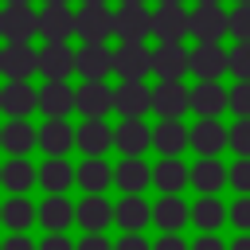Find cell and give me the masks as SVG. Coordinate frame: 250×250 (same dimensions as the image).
Returning a JSON list of instances; mask_svg holds the SVG:
<instances>
[{
    "label": "cell",
    "mask_w": 250,
    "mask_h": 250,
    "mask_svg": "<svg viewBox=\"0 0 250 250\" xmlns=\"http://www.w3.org/2000/svg\"><path fill=\"white\" fill-rule=\"evenodd\" d=\"M74 35L86 43H105L117 35V12H109V4H82L74 12Z\"/></svg>",
    "instance_id": "6da1fadb"
},
{
    "label": "cell",
    "mask_w": 250,
    "mask_h": 250,
    "mask_svg": "<svg viewBox=\"0 0 250 250\" xmlns=\"http://www.w3.org/2000/svg\"><path fill=\"white\" fill-rule=\"evenodd\" d=\"M152 35H156V43H184L191 35V12L184 4H156Z\"/></svg>",
    "instance_id": "7a4b0ae2"
},
{
    "label": "cell",
    "mask_w": 250,
    "mask_h": 250,
    "mask_svg": "<svg viewBox=\"0 0 250 250\" xmlns=\"http://www.w3.org/2000/svg\"><path fill=\"white\" fill-rule=\"evenodd\" d=\"M0 35L4 43H31V35H39V12H31V4H4Z\"/></svg>",
    "instance_id": "3957f363"
},
{
    "label": "cell",
    "mask_w": 250,
    "mask_h": 250,
    "mask_svg": "<svg viewBox=\"0 0 250 250\" xmlns=\"http://www.w3.org/2000/svg\"><path fill=\"white\" fill-rule=\"evenodd\" d=\"M191 35L195 43H219L223 35H230V12H223L215 0L199 4L191 12Z\"/></svg>",
    "instance_id": "277c9868"
},
{
    "label": "cell",
    "mask_w": 250,
    "mask_h": 250,
    "mask_svg": "<svg viewBox=\"0 0 250 250\" xmlns=\"http://www.w3.org/2000/svg\"><path fill=\"white\" fill-rule=\"evenodd\" d=\"M0 109L4 117H31V109H39V90L31 86V78H4Z\"/></svg>",
    "instance_id": "5b68a950"
},
{
    "label": "cell",
    "mask_w": 250,
    "mask_h": 250,
    "mask_svg": "<svg viewBox=\"0 0 250 250\" xmlns=\"http://www.w3.org/2000/svg\"><path fill=\"white\" fill-rule=\"evenodd\" d=\"M117 109V90L105 86V78H82L78 86V113L82 117H105Z\"/></svg>",
    "instance_id": "8992f818"
},
{
    "label": "cell",
    "mask_w": 250,
    "mask_h": 250,
    "mask_svg": "<svg viewBox=\"0 0 250 250\" xmlns=\"http://www.w3.org/2000/svg\"><path fill=\"white\" fill-rule=\"evenodd\" d=\"M152 109L160 117H180L191 109V90L180 82V78H156V90H152Z\"/></svg>",
    "instance_id": "52a82bcc"
},
{
    "label": "cell",
    "mask_w": 250,
    "mask_h": 250,
    "mask_svg": "<svg viewBox=\"0 0 250 250\" xmlns=\"http://www.w3.org/2000/svg\"><path fill=\"white\" fill-rule=\"evenodd\" d=\"M78 70V51L66 47V39H47L39 51V74L43 78H70Z\"/></svg>",
    "instance_id": "ba28073f"
},
{
    "label": "cell",
    "mask_w": 250,
    "mask_h": 250,
    "mask_svg": "<svg viewBox=\"0 0 250 250\" xmlns=\"http://www.w3.org/2000/svg\"><path fill=\"white\" fill-rule=\"evenodd\" d=\"M35 70H39V51L31 43H4V51H0L4 78H31Z\"/></svg>",
    "instance_id": "9c48e42d"
},
{
    "label": "cell",
    "mask_w": 250,
    "mask_h": 250,
    "mask_svg": "<svg viewBox=\"0 0 250 250\" xmlns=\"http://www.w3.org/2000/svg\"><path fill=\"white\" fill-rule=\"evenodd\" d=\"M188 70H191V51L184 43H156V51H152L156 78H184Z\"/></svg>",
    "instance_id": "30bf717a"
},
{
    "label": "cell",
    "mask_w": 250,
    "mask_h": 250,
    "mask_svg": "<svg viewBox=\"0 0 250 250\" xmlns=\"http://www.w3.org/2000/svg\"><path fill=\"white\" fill-rule=\"evenodd\" d=\"M223 109H230V90H223L219 78H199V86H191V113L219 117Z\"/></svg>",
    "instance_id": "8fae6325"
},
{
    "label": "cell",
    "mask_w": 250,
    "mask_h": 250,
    "mask_svg": "<svg viewBox=\"0 0 250 250\" xmlns=\"http://www.w3.org/2000/svg\"><path fill=\"white\" fill-rule=\"evenodd\" d=\"M39 148L47 156H66L70 148H78V129H70L66 117H47L39 125Z\"/></svg>",
    "instance_id": "7c38bea8"
},
{
    "label": "cell",
    "mask_w": 250,
    "mask_h": 250,
    "mask_svg": "<svg viewBox=\"0 0 250 250\" xmlns=\"http://www.w3.org/2000/svg\"><path fill=\"white\" fill-rule=\"evenodd\" d=\"M117 145V129L105 125V117H86L78 125V152L82 156H105V148Z\"/></svg>",
    "instance_id": "4fadbf2b"
},
{
    "label": "cell",
    "mask_w": 250,
    "mask_h": 250,
    "mask_svg": "<svg viewBox=\"0 0 250 250\" xmlns=\"http://www.w3.org/2000/svg\"><path fill=\"white\" fill-rule=\"evenodd\" d=\"M191 148L199 156H219L223 148H230V129H223L219 117H199L191 125Z\"/></svg>",
    "instance_id": "5bb4252c"
},
{
    "label": "cell",
    "mask_w": 250,
    "mask_h": 250,
    "mask_svg": "<svg viewBox=\"0 0 250 250\" xmlns=\"http://www.w3.org/2000/svg\"><path fill=\"white\" fill-rule=\"evenodd\" d=\"M39 109L43 117H66L70 109H78V90H70L66 78H47V86L39 90Z\"/></svg>",
    "instance_id": "9a60e30c"
},
{
    "label": "cell",
    "mask_w": 250,
    "mask_h": 250,
    "mask_svg": "<svg viewBox=\"0 0 250 250\" xmlns=\"http://www.w3.org/2000/svg\"><path fill=\"white\" fill-rule=\"evenodd\" d=\"M109 223H117V207L105 199V191H86V199L78 203V227L82 230H105Z\"/></svg>",
    "instance_id": "2e32d148"
},
{
    "label": "cell",
    "mask_w": 250,
    "mask_h": 250,
    "mask_svg": "<svg viewBox=\"0 0 250 250\" xmlns=\"http://www.w3.org/2000/svg\"><path fill=\"white\" fill-rule=\"evenodd\" d=\"M109 70H117V51H109L105 43H86L78 47V74L82 78H105Z\"/></svg>",
    "instance_id": "e0dca14e"
},
{
    "label": "cell",
    "mask_w": 250,
    "mask_h": 250,
    "mask_svg": "<svg viewBox=\"0 0 250 250\" xmlns=\"http://www.w3.org/2000/svg\"><path fill=\"white\" fill-rule=\"evenodd\" d=\"M117 74L121 78H148L152 74V51L145 47V39H129L117 47Z\"/></svg>",
    "instance_id": "ac0fdd59"
},
{
    "label": "cell",
    "mask_w": 250,
    "mask_h": 250,
    "mask_svg": "<svg viewBox=\"0 0 250 250\" xmlns=\"http://www.w3.org/2000/svg\"><path fill=\"white\" fill-rule=\"evenodd\" d=\"M152 109V90L145 86V78H121L117 86V113L121 117H145Z\"/></svg>",
    "instance_id": "d6986e66"
},
{
    "label": "cell",
    "mask_w": 250,
    "mask_h": 250,
    "mask_svg": "<svg viewBox=\"0 0 250 250\" xmlns=\"http://www.w3.org/2000/svg\"><path fill=\"white\" fill-rule=\"evenodd\" d=\"M39 145V129H31L27 117H8V125L0 129V148L8 156H27Z\"/></svg>",
    "instance_id": "ffe728a7"
},
{
    "label": "cell",
    "mask_w": 250,
    "mask_h": 250,
    "mask_svg": "<svg viewBox=\"0 0 250 250\" xmlns=\"http://www.w3.org/2000/svg\"><path fill=\"white\" fill-rule=\"evenodd\" d=\"M152 35V12L145 4H121L117 8V39H148Z\"/></svg>",
    "instance_id": "44dd1931"
},
{
    "label": "cell",
    "mask_w": 250,
    "mask_h": 250,
    "mask_svg": "<svg viewBox=\"0 0 250 250\" xmlns=\"http://www.w3.org/2000/svg\"><path fill=\"white\" fill-rule=\"evenodd\" d=\"M223 70H230V51H223L219 43H195L191 47V74L195 78H219Z\"/></svg>",
    "instance_id": "7402d4cb"
},
{
    "label": "cell",
    "mask_w": 250,
    "mask_h": 250,
    "mask_svg": "<svg viewBox=\"0 0 250 250\" xmlns=\"http://www.w3.org/2000/svg\"><path fill=\"white\" fill-rule=\"evenodd\" d=\"M39 223L47 230H66L70 223H78V203H70L62 191H47V199L39 203Z\"/></svg>",
    "instance_id": "603a6c76"
},
{
    "label": "cell",
    "mask_w": 250,
    "mask_h": 250,
    "mask_svg": "<svg viewBox=\"0 0 250 250\" xmlns=\"http://www.w3.org/2000/svg\"><path fill=\"white\" fill-rule=\"evenodd\" d=\"M121 156H141L145 148H152V129L141 121V117H121L117 125V145H113Z\"/></svg>",
    "instance_id": "cb8c5ba5"
},
{
    "label": "cell",
    "mask_w": 250,
    "mask_h": 250,
    "mask_svg": "<svg viewBox=\"0 0 250 250\" xmlns=\"http://www.w3.org/2000/svg\"><path fill=\"white\" fill-rule=\"evenodd\" d=\"M152 145L160 156H180L188 145H191V129L180 125V117H164L156 129H152Z\"/></svg>",
    "instance_id": "d4e9b609"
},
{
    "label": "cell",
    "mask_w": 250,
    "mask_h": 250,
    "mask_svg": "<svg viewBox=\"0 0 250 250\" xmlns=\"http://www.w3.org/2000/svg\"><path fill=\"white\" fill-rule=\"evenodd\" d=\"M152 223L160 230H180L184 223H191V207L180 199V191H164L156 203H152Z\"/></svg>",
    "instance_id": "484cf974"
},
{
    "label": "cell",
    "mask_w": 250,
    "mask_h": 250,
    "mask_svg": "<svg viewBox=\"0 0 250 250\" xmlns=\"http://www.w3.org/2000/svg\"><path fill=\"white\" fill-rule=\"evenodd\" d=\"M148 223H152V203H145L141 191H121L117 227H121V230H145Z\"/></svg>",
    "instance_id": "4316f807"
},
{
    "label": "cell",
    "mask_w": 250,
    "mask_h": 250,
    "mask_svg": "<svg viewBox=\"0 0 250 250\" xmlns=\"http://www.w3.org/2000/svg\"><path fill=\"white\" fill-rule=\"evenodd\" d=\"M191 223H195L199 230H219L223 223H230V207H223L219 195L199 191V199L191 203Z\"/></svg>",
    "instance_id": "83f0119b"
},
{
    "label": "cell",
    "mask_w": 250,
    "mask_h": 250,
    "mask_svg": "<svg viewBox=\"0 0 250 250\" xmlns=\"http://www.w3.org/2000/svg\"><path fill=\"white\" fill-rule=\"evenodd\" d=\"M39 35L43 39H66V35H74V12L66 4H43V12H39Z\"/></svg>",
    "instance_id": "f1b7e54d"
},
{
    "label": "cell",
    "mask_w": 250,
    "mask_h": 250,
    "mask_svg": "<svg viewBox=\"0 0 250 250\" xmlns=\"http://www.w3.org/2000/svg\"><path fill=\"white\" fill-rule=\"evenodd\" d=\"M113 184L121 191H145L152 184V168L141 156H121V164L113 168Z\"/></svg>",
    "instance_id": "f546056e"
},
{
    "label": "cell",
    "mask_w": 250,
    "mask_h": 250,
    "mask_svg": "<svg viewBox=\"0 0 250 250\" xmlns=\"http://www.w3.org/2000/svg\"><path fill=\"white\" fill-rule=\"evenodd\" d=\"M223 184H230V168H223L219 164V156H199L195 164H191V188H199V191H219Z\"/></svg>",
    "instance_id": "4dcf8cb0"
},
{
    "label": "cell",
    "mask_w": 250,
    "mask_h": 250,
    "mask_svg": "<svg viewBox=\"0 0 250 250\" xmlns=\"http://www.w3.org/2000/svg\"><path fill=\"white\" fill-rule=\"evenodd\" d=\"M188 180H191V168H188L180 156H164V160H156V168H152V184H156L160 191H180V188H188Z\"/></svg>",
    "instance_id": "1f68e13d"
},
{
    "label": "cell",
    "mask_w": 250,
    "mask_h": 250,
    "mask_svg": "<svg viewBox=\"0 0 250 250\" xmlns=\"http://www.w3.org/2000/svg\"><path fill=\"white\" fill-rule=\"evenodd\" d=\"M70 184H78V168H70L66 156H47V164L39 168V188H47V191H66Z\"/></svg>",
    "instance_id": "d6a6232c"
},
{
    "label": "cell",
    "mask_w": 250,
    "mask_h": 250,
    "mask_svg": "<svg viewBox=\"0 0 250 250\" xmlns=\"http://www.w3.org/2000/svg\"><path fill=\"white\" fill-rule=\"evenodd\" d=\"M0 219H4L8 230H27L31 223H39V207H31V199H23V191H12Z\"/></svg>",
    "instance_id": "836d02e7"
},
{
    "label": "cell",
    "mask_w": 250,
    "mask_h": 250,
    "mask_svg": "<svg viewBox=\"0 0 250 250\" xmlns=\"http://www.w3.org/2000/svg\"><path fill=\"white\" fill-rule=\"evenodd\" d=\"M35 180H39V168H31V160H23V156H8L0 168V184L8 191H27Z\"/></svg>",
    "instance_id": "e575fe53"
},
{
    "label": "cell",
    "mask_w": 250,
    "mask_h": 250,
    "mask_svg": "<svg viewBox=\"0 0 250 250\" xmlns=\"http://www.w3.org/2000/svg\"><path fill=\"white\" fill-rule=\"evenodd\" d=\"M109 184H113V168L102 156H86L78 164V188L82 191H105Z\"/></svg>",
    "instance_id": "d590c367"
},
{
    "label": "cell",
    "mask_w": 250,
    "mask_h": 250,
    "mask_svg": "<svg viewBox=\"0 0 250 250\" xmlns=\"http://www.w3.org/2000/svg\"><path fill=\"white\" fill-rule=\"evenodd\" d=\"M230 74L234 78H250V39H238L230 47Z\"/></svg>",
    "instance_id": "8d00e7d4"
},
{
    "label": "cell",
    "mask_w": 250,
    "mask_h": 250,
    "mask_svg": "<svg viewBox=\"0 0 250 250\" xmlns=\"http://www.w3.org/2000/svg\"><path fill=\"white\" fill-rule=\"evenodd\" d=\"M230 148L234 156H250V117H238L230 125Z\"/></svg>",
    "instance_id": "74e56055"
},
{
    "label": "cell",
    "mask_w": 250,
    "mask_h": 250,
    "mask_svg": "<svg viewBox=\"0 0 250 250\" xmlns=\"http://www.w3.org/2000/svg\"><path fill=\"white\" fill-rule=\"evenodd\" d=\"M230 188L238 195H250V156H238L230 164Z\"/></svg>",
    "instance_id": "f35d334b"
},
{
    "label": "cell",
    "mask_w": 250,
    "mask_h": 250,
    "mask_svg": "<svg viewBox=\"0 0 250 250\" xmlns=\"http://www.w3.org/2000/svg\"><path fill=\"white\" fill-rule=\"evenodd\" d=\"M230 113L250 117V78H238V86L230 90Z\"/></svg>",
    "instance_id": "ab89813d"
},
{
    "label": "cell",
    "mask_w": 250,
    "mask_h": 250,
    "mask_svg": "<svg viewBox=\"0 0 250 250\" xmlns=\"http://www.w3.org/2000/svg\"><path fill=\"white\" fill-rule=\"evenodd\" d=\"M230 35L234 39H250V4H234V12H230Z\"/></svg>",
    "instance_id": "60d3db41"
},
{
    "label": "cell",
    "mask_w": 250,
    "mask_h": 250,
    "mask_svg": "<svg viewBox=\"0 0 250 250\" xmlns=\"http://www.w3.org/2000/svg\"><path fill=\"white\" fill-rule=\"evenodd\" d=\"M230 223H234L238 230H250V195H238V199L230 203Z\"/></svg>",
    "instance_id": "b9f144b4"
},
{
    "label": "cell",
    "mask_w": 250,
    "mask_h": 250,
    "mask_svg": "<svg viewBox=\"0 0 250 250\" xmlns=\"http://www.w3.org/2000/svg\"><path fill=\"white\" fill-rule=\"evenodd\" d=\"M78 250H117V242H109L102 230H86V238L78 242Z\"/></svg>",
    "instance_id": "7bdbcfd3"
},
{
    "label": "cell",
    "mask_w": 250,
    "mask_h": 250,
    "mask_svg": "<svg viewBox=\"0 0 250 250\" xmlns=\"http://www.w3.org/2000/svg\"><path fill=\"white\" fill-rule=\"evenodd\" d=\"M117 250H152V242H148L141 230H125L121 242H117Z\"/></svg>",
    "instance_id": "ee69618b"
},
{
    "label": "cell",
    "mask_w": 250,
    "mask_h": 250,
    "mask_svg": "<svg viewBox=\"0 0 250 250\" xmlns=\"http://www.w3.org/2000/svg\"><path fill=\"white\" fill-rule=\"evenodd\" d=\"M39 250H78V242H70L62 230H51V234L39 242Z\"/></svg>",
    "instance_id": "f6af8a7d"
},
{
    "label": "cell",
    "mask_w": 250,
    "mask_h": 250,
    "mask_svg": "<svg viewBox=\"0 0 250 250\" xmlns=\"http://www.w3.org/2000/svg\"><path fill=\"white\" fill-rule=\"evenodd\" d=\"M152 250H191V246H188V242H184L176 230H164V234L152 242Z\"/></svg>",
    "instance_id": "bcb514c9"
},
{
    "label": "cell",
    "mask_w": 250,
    "mask_h": 250,
    "mask_svg": "<svg viewBox=\"0 0 250 250\" xmlns=\"http://www.w3.org/2000/svg\"><path fill=\"white\" fill-rule=\"evenodd\" d=\"M191 250H230V246H223V238H219L215 230H203V234L191 242Z\"/></svg>",
    "instance_id": "7dc6e473"
},
{
    "label": "cell",
    "mask_w": 250,
    "mask_h": 250,
    "mask_svg": "<svg viewBox=\"0 0 250 250\" xmlns=\"http://www.w3.org/2000/svg\"><path fill=\"white\" fill-rule=\"evenodd\" d=\"M0 250H39V246H35L23 230H12V234L4 238V246H0Z\"/></svg>",
    "instance_id": "c3c4849f"
},
{
    "label": "cell",
    "mask_w": 250,
    "mask_h": 250,
    "mask_svg": "<svg viewBox=\"0 0 250 250\" xmlns=\"http://www.w3.org/2000/svg\"><path fill=\"white\" fill-rule=\"evenodd\" d=\"M230 250H250V230H242V234L230 242Z\"/></svg>",
    "instance_id": "681fc988"
},
{
    "label": "cell",
    "mask_w": 250,
    "mask_h": 250,
    "mask_svg": "<svg viewBox=\"0 0 250 250\" xmlns=\"http://www.w3.org/2000/svg\"><path fill=\"white\" fill-rule=\"evenodd\" d=\"M4 4H31V0H4Z\"/></svg>",
    "instance_id": "f907efd6"
},
{
    "label": "cell",
    "mask_w": 250,
    "mask_h": 250,
    "mask_svg": "<svg viewBox=\"0 0 250 250\" xmlns=\"http://www.w3.org/2000/svg\"><path fill=\"white\" fill-rule=\"evenodd\" d=\"M121 4H145V0H121Z\"/></svg>",
    "instance_id": "816d5d0a"
},
{
    "label": "cell",
    "mask_w": 250,
    "mask_h": 250,
    "mask_svg": "<svg viewBox=\"0 0 250 250\" xmlns=\"http://www.w3.org/2000/svg\"><path fill=\"white\" fill-rule=\"evenodd\" d=\"M43 4H66V0H43Z\"/></svg>",
    "instance_id": "f5cc1de1"
},
{
    "label": "cell",
    "mask_w": 250,
    "mask_h": 250,
    "mask_svg": "<svg viewBox=\"0 0 250 250\" xmlns=\"http://www.w3.org/2000/svg\"><path fill=\"white\" fill-rule=\"evenodd\" d=\"M82 4H105V0H82Z\"/></svg>",
    "instance_id": "db71d44e"
},
{
    "label": "cell",
    "mask_w": 250,
    "mask_h": 250,
    "mask_svg": "<svg viewBox=\"0 0 250 250\" xmlns=\"http://www.w3.org/2000/svg\"><path fill=\"white\" fill-rule=\"evenodd\" d=\"M160 4H180V0H160Z\"/></svg>",
    "instance_id": "11a10c76"
},
{
    "label": "cell",
    "mask_w": 250,
    "mask_h": 250,
    "mask_svg": "<svg viewBox=\"0 0 250 250\" xmlns=\"http://www.w3.org/2000/svg\"><path fill=\"white\" fill-rule=\"evenodd\" d=\"M234 4H250V0H234Z\"/></svg>",
    "instance_id": "9f6ffc18"
},
{
    "label": "cell",
    "mask_w": 250,
    "mask_h": 250,
    "mask_svg": "<svg viewBox=\"0 0 250 250\" xmlns=\"http://www.w3.org/2000/svg\"><path fill=\"white\" fill-rule=\"evenodd\" d=\"M199 4H207V0H199ZM215 4H219V0H215Z\"/></svg>",
    "instance_id": "6f0895ef"
}]
</instances>
